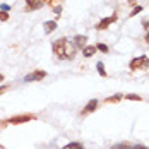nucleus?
Masks as SVG:
<instances>
[{"label": "nucleus", "instance_id": "393cba45", "mask_svg": "<svg viewBox=\"0 0 149 149\" xmlns=\"http://www.w3.org/2000/svg\"><path fill=\"white\" fill-rule=\"evenodd\" d=\"M146 43L149 45V33H148V36H146Z\"/></svg>", "mask_w": 149, "mask_h": 149}, {"label": "nucleus", "instance_id": "39448f33", "mask_svg": "<svg viewBox=\"0 0 149 149\" xmlns=\"http://www.w3.org/2000/svg\"><path fill=\"white\" fill-rule=\"evenodd\" d=\"M46 3V0H26V12L28 10H38Z\"/></svg>", "mask_w": 149, "mask_h": 149}, {"label": "nucleus", "instance_id": "0eeeda50", "mask_svg": "<svg viewBox=\"0 0 149 149\" xmlns=\"http://www.w3.org/2000/svg\"><path fill=\"white\" fill-rule=\"evenodd\" d=\"M86 43H88V36H84V34H77V36L74 38V46L75 48L84 50V48H86Z\"/></svg>", "mask_w": 149, "mask_h": 149}, {"label": "nucleus", "instance_id": "9d476101", "mask_svg": "<svg viewBox=\"0 0 149 149\" xmlns=\"http://www.w3.org/2000/svg\"><path fill=\"white\" fill-rule=\"evenodd\" d=\"M96 50H98L96 46H86V48L82 50V53H84V57H88V58H89V57H93V55L96 53Z\"/></svg>", "mask_w": 149, "mask_h": 149}, {"label": "nucleus", "instance_id": "ddd939ff", "mask_svg": "<svg viewBox=\"0 0 149 149\" xmlns=\"http://www.w3.org/2000/svg\"><path fill=\"white\" fill-rule=\"evenodd\" d=\"M63 149H84V148H82V144H79V142H70V144H67Z\"/></svg>", "mask_w": 149, "mask_h": 149}, {"label": "nucleus", "instance_id": "bb28decb", "mask_svg": "<svg viewBox=\"0 0 149 149\" xmlns=\"http://www.w3.org/2000/svg\"><path fill=\"white\" fill-rule=\"evenodd\" d=\"M0 81H3V75H0Z\"/></svg>", "mask_w": 149, "mask_h": 149}, {"label": "nucleus", "instance_id": "412c9836", "mask_svg": "<svg viewBox=\"0 0 149 149\" xmlns=\"http://www.w3.org/2000/svg\"><path fill=\"white\" fill-rule=\"evenodd\" d=\"M0 9H2V10H3V12H7V10H9V9H10V7H9V5H7V3H2V5H0Z\"/></svg>", "mask_w": 149, "mask_h": 149}, {"label": "nucleus", "instance_id": "f8f14e48", "mask_svg": "<svg viewBox=\"0 0 149 149\" xmlns=\"http://www.w3.org/2000/svg\"><path fill=\"white\" fill-rule=\"evenodd\" d=\"M122 98H123V94H115V96H111V98H106L104 101H106V103H117Z\"/></svg>", "mask_w": 149, "mask_h": 149}, {"label": "nucleus", "instance_id": "423d86ee", "mask_svg": "<svg viewBox=\"0 0 149 149\" xmlns=\"http://www.w3.org/2000/svg\"><path fill=\"white\" fill-rule=\"evenodd\" d=\"M117 21V14H113L111 17H104V19H101L100 22H98V26H96V29H106L111 22H115Z\"/></svg>", "mask_w": 149, "mask_h": 149}, {"label": "nucleus", "instance_id": "4be33fe9", "mask_svg": "<svg viewBox=\"0 0 149 149\" xmlns=\"http://www.w3.org/2000/svg\"><path fill=\"white\" fill-rule=\"evenodd\" d=\"M142 26H144V29L149 33V21H144V22H142Z\"/></svg>", "mask_w": 149, "mask_h": 149}, {"label": "nucleus", "instance_id": "9b49d317", "mask_svg": "<svg viewBox=\"0 0 149 149\" xmlns=\"http://www.w3.org/2000/svg\"><path fill=\"white\" fill-rule=\"evenodd\" d=\"M118 3L123 5V7H134L137 3V0H118Z\"/></svg>", "mask_w": 149, "mask_h": 149}, {"label": "nucleus", "instance_id": "f3484780", "mask_svg": "<svg viewBox=\"0 0 149 149\" xmlns=\"http://www.w3.org/2000/svg\"><path fill=\"white\" fill-rule=\"evenodd\" d=\"M96 48H98V50H101L103 53H108V52H110V50H108V46H106V45H103V43H100V45H96Z\"/></svg>", "mask_w": 149, "mask_h": 149}, {"label": "nucleus", "instance_id": "a878e982", "mask_svg": "<svg viewBox=\"0 0 149 149\" xmlns=\"http://www.w3.org/2000/svg\"><path fill=\"white\" fill-rule=\"evenodd\" d=\"M46 2H50V3H52V5H53V3H55V0H46Z\"/></svg>", "mask_w": 149, "mask_h": 149}, {"label": "nucleus", "instance_id": "f03ea898", "mask_svg": "<svg viewBox=\"0 0 149 149\" xmlns=\"http://www.w3.org/2000/svg\"><path fill=\"white\" fill-rule=\"evenodd\" d=\"M148 69H149L148 57H137L130 62V70H148Z\"/></svg>", "mask_w": 149, "mask_h": 149}, {"label": "nucleus", "instance_id": "6ab92c4d", "mask_svg": "<svg viewBox=\"0 0 149 149\" xmlns=\"http://www.w3.org/2000/svg\"><path fill=\"white\" fill-rule=\"evenodd\" d=\"M0 21H9V14L2 10V12H0Z\"/></svg>", "mask_w": 149, "mask_h": 149}, {"label": "nucleus", "instance_id": "b1692460", "mask_svg": "<svg viewBox=\"0 0 149 149\" xmlns=\"http://www.w3.org/2000/svg\"><path fill=\"white\" fill-rule=\"evenodd\" d=\"M53 10H55V12H57V14H60V10H62V7H60V5H58V7H55V9H53Z\"/></svg>", "mask_w": 149, "mask_h": 149}, {"label": "nucleus", "instance_id": "dca6fc26", "mask_svg": "<svg viewBox=\"0 0 149 149\" xmlns=\"http://www.w3.org/2000/svg\"><path fill=\"white\" fill-rule=\"evenodd\" d=\"M111 149H130V144H127V142H120V144H115Z\"/></svg>", "mask_w": 149, "mask_h": 149}, {"label": "nucleus", "instance_id": "1a4fd4ad", "mask_svg": "<svg viewBox=\"0 0 149 149\" xmlns=\"http://www.w3.org/2000/svg\"><path fill=\"white\" fill-rule=\"evenodd\" d=\"M43 29H45L46 34L53 33V31L57 29V22H55V21H46L45 24H43Z\"/></svg>", "mask_w": 149, "mask_h": 149}, {"label": "nucleus", "instance_id": "5701e85b", "mask_svg": "<svg viewBox=\"0 0 149 149\" xmlns=\"http://www.w3.org/2000/svg\"><path fill=\"white\" fill-rule=\"evenodd\" d=\"M5 91H9V86H2V88H0V94H3Z\"/></svg>", "mask_w": 149, "mask_h": 149}, {"label": "nucleus", "instance_id": "f257e3e1", "mask_svg": "<svg viewBox=\"0 0 149 149\" xmlns=\"http://www.w3.org/2000/svg\"><path fill=\"white\" fill-rule=\"evenodd\" d=\"M53 53L58 57L60 60H72L75 57V46L74 43H70L67 38H60L57 40L53 46H52Z\"/></svg>", "mask_w": 149, "mask_h": 149}, {"label": "nucleus", "instance_id": "6e6552de", "mask_svg": "<svg viewBox=\"0 0 149 149\" xmlns=\"http://www.w3.org/2000/svg\"><path fill=\"white\" fill-rule=\"evenodd\" d=\"M98 108V100H91L89 103L86 104V108L82 110V115H88V113H91V111H94Z\"/></svg>", "mask_w": 149, "mask_h": 149}, {"label": "nucleus", "instance_id": "7ed1b4c3", "mask_svg": "<svg viewBox=\"0 0 149 149\" xmlns=\"http://www.w3.org/2000/svg\"><path fill=\"white\" fill-rule=\"evenodd\" d=\"M45 77H46L45 70H33L31 74H28L24 77V81H26V82H34V81H41V79H45Z\"/></svg>", "mask_w": 149, "mask_h": 149}, {"label": "nucleus", "instance_id": "2eb2a0df", "mask_svg": "<svg viewBox=\"0 0 149 149\" xmlns=\"http://www.w3.org/2000/svg\"><path fill=\"white\" fill-rule=\"evenodd\" d=\"M123 98H125V100H132V101H141V100H142L139 94H125Z\"/></svg>", "mask_w": 149, "mask_h": 149}, {"label": "nucleus", "instance_id": "a211bd4d", "mask_svg": "<svg viewBox=\"0 0 149 149\" xmlns=\"http://www.w3.org/2000/svg\"><path fill=\"white\" fill-rule=\"evenodd\" d=\"M141 10H142V7H141V5H137V7H134V10H132V12H130V17H134L135 14H139V12H141Z\"/></svg>", "mask_w": 149, "mask_h": 149}, {"label": "nucleus", "instance_id": "20e7f679", "mask_svg": "<svg viewBox=\"0 0 149 149\" xmlns=\"http://www.w3.org/2000/svg\"><path fill=\"white\" fill-rule=\"evenodd\" d=\"M29 120H34V115H17V117H12V118L5 120V122L17 125V123H24V122H29Z\"/></svg>", "mask_w": 149, "mask_h": 149}, {"label": "nucleus", "instance_id": "aec40b11", "mask_svg": "<svg viewBox=\"0 0 149 149\" xmlns=\"http://www.w3.org/2000/svg\"><path fill=\"white\" fill-rule=\"evenodd\" d=\"M130 149H149L148 146H144V144H135V146H132Z\"/></svg>", "mask_w": 149, "mask_h": 149}, {"label": "nucleus", "instance_id": "4468645a", "mask_svg": "<svg viewBox=\"0 0 149 149\" xmlns=\"http://www.w3.org/2000/svg\"><path fill=\"white\" fill-rule=\"evenodd\" d=\"M98 72H100V75L101 77H106V70H104V65H103V62H98Z\"/></svg>", "mask_w": 149, "mask_h": 149}]
</instances>
